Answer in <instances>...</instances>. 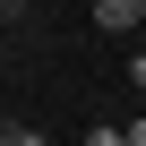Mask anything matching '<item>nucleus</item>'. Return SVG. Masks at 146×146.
<instances>
[{"label":"nucleus","mask_w":146,"mask_h":146,"mask_svg":"<svg viewBox=\"0 0 146 146\" xmlns=\"http://www.w3.org/2000/svg\"><path fill=\"white\" fill-rule=\"evenodd\" d=\"M137 17H146V0H95V26L103 35H129Z\"/></svg>","instance_id":"obj_1"},{"label":"nucleus","mask_w":146,"mask_h":146,"mask_svg":"<svg viewBox=\"0 0 146 146\" xmlns=\"http://www.w3.org/2000/svg\"><path fill=\"white\" fill-rule=\"evenodd\" d=\"M0 146H43V129L35 120H0Z\"/></svg>","instance_id":"obj_2"},{"label":"nucleus","mask_w":146,"mask_h":146,"mask_svg":"<svg viewBox=\"0 0 146 146\" xmlns=\"http://www.w3.org/2000/svg\"><path fill=\"white\" fill-rule=\"evenodd\" d=\"M120 146H146V112H137V120H120Z\"/></svg>","instance_id":"obj_3"},{"label":"nucleus","mask_w":146,"mask_h":146,"mask_svg":"<svg viewBox=\"0 0 146 146\" xmlns=\"http://www.w3.org/2000/svg\"><path fill=\"white\" fill-rule=\"evenodd\" d=\"M129 78H137V95H146V52H129Z\"/></svg>","instance_id":"obj_4"}]
</instances>
